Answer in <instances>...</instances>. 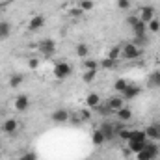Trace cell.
Wrapping results in <instances>:
<instances>
[{
    "mask_svg": "<svg viewBox=\"0 0 160 160\" xmlns=\"http://www.w3.org/2000/svg\"><path fill=\"white\" fill-rule=\"evenodd\" d=\"M142 54H143V48L136 47L134 43H125V45H121V60H125V62H134V60H138Z\"/></svg>",
    "mask_w": 160,
    "mask_h": 160,
    "instance_id": "obj_1",
    "label": "cell"
},
{
    "mask_svg": "<svg viewBox=\"0 0 160 160\" xmlns=\"http://www.w3.org/2000/svg\"><path fill=\"white\" fill-rule=\"evenodd\" d=\"M71 73H73V67L67 62H56L54 67H52V75H54V78H58V80L69 78Z\"/></svg>",
    "mask_w": 160,
    "mask_h": 160,
    "instance_id": "obj_2",
    "label": "cell"
},
{
    "mask_svg": "<svg viewBox=\"0 0 160 160\" xmlns=\"http://www.w3.org/2000/svg\"><path fill=\"white\" fill-rule=\"evenodd\" d=\"M99 128L102 130V134H104L106 142H110V140H116V138H118V132H116V121L104 119L102 123H101V127H99Z\"/></svg>",
    "mask_w": 160,
    "mask_h": 160,
    "instance_id": "obj_3",
    "label": "cell"
},
{
    "mask_svg": "<svg viewBox=\"0 0 160 160\" xmlns=\"http://www.w3.org/2000/svg\"><path fill=\"white\" fill-rule=\"evenodd\" d=\"M136 17L142 21V22H149V21H153L155 17H157V11H155V8L153 6H140V9H138V13H136Z\"/></svg>",
    "mask_w": 160,
    "mask_h": 160,
    "instance_id": "obj_4",
    "label": "cell"
},
{
    "mask_svg": "<svg viewBox=\"0 0 160 160\" xmlns=\"http://www.w3.org/2000/svg\"><path fill=\"white\" fill-rule=\"evenodd\" d=\"M36 47H38V50H39L41 54H43V56H47V58H48V56H52V54H54V50H56V43H54L52 39H48V38H47V39L38 41V45H36Z\"/></svg>",
    "mask_w": 160,
    "mask_h": 160,
    "instance_id": "obj_5",
    "label": "cell"
},
{
    "mask_svg": "<svg viewBox=\"0 0 160 160\" xmlns=\"http://www.w3.org/2000/svg\"><path fill=\"white\" fill-rule=\"evenodd\" d=\"M50 119L54 121V123H58V125H63V123H69V119H71V112H69L67 108H56V110L52 112V116H50Z\"/></svg>",
    "mask_w": 160,
    "mask_h": 160,
    "instance_id": "obj_6",
    "label": "cell"
},
{
    "mask_svg": "<svg viewBox=\"0 0 160 160\" xmlns=\"http://www.w3.org/2000/svg\"><path fill=\"white\" fill-rule=\"evenodd\" d=\"M104 102H106V106H108V108H110L114 114H116L118 110H121V108L125 106V99H123L121 95H110V97H108Z\"/></svg>",
    "mask_w": 160,
    "mask_h": 160,
    "instance_id": "obj_7",
    "label": "cell"
},
{
    "mask_svg": "<svg viewBox=\"0 0 160 160\" xmlns=\"http://www.w3.org/2000/svg\"><path fill=\"white\" fill-rule=\"evenodd\" d=\"M143 130H145V134H147V140H149V142H158V140H160V123H158V121H155V123L147 125V128H143Z\"/></svg>",
    "mask_w": 160,
    "mask_h": 160,
    "instance_id": "obj_8",
    "label": "cell"
},
{
    "mask_svg": "<svg viewBox=\"0 0 160 160\" xmlns=\"http://www.w3.org/2000/svg\"><path fill=\"white\" fill-rule=\"evenodd\" d=\"M28 106H30V99H28V95L21 93V95L15 97V101H13V108H15L17 112H26Z\"/></svg>",
    "mask_w": 160,
    "mask_h": 160,
    "instance_id": "obj_9",
    "label": "cell"
},
{
    "mask_svg": "<svg viewBox=\"0 0 160 160\" xmlns=\"http://www.w3.org/2000/svg\"><path fill=\"white\" fill-rule=\"evenodd\" d=\"M140 93H142V88L130 82V84L127 86V89H125V91L121 93V97H123L125 101H132V99H136V97H138Z\"/></svg>",
    "mask_w": 160,
    "mask_h": 160,
    "instance_id": "obj_10",
    "label": "cell"
},
{
    "mask_svg": "<svg viewBox=\"0 0 160 160\" xmlns=\"http://www.w3.org/2000/svg\"><path fill=\"white\" fill-rule=\"evenodd\" d=\"M45 26V17L43 15H34V17H30V21H28V30L30 32H38Z\"/></svg>",
    "mask_w": 160,
    "mask_h": 160,
    "instance_id": "obj_11",
    "label": "cell"
},
{
    "mask_svg": "<svg viewBox=\"0 0 160 160\" xmlns=\"http://www.w3.org/2000/svg\"><path fill=\"white\" fill-rule=\"evenodd\" d=\"M11 22L6 19H0V41H6L11 38Z\"/></svg>",
    "mask_w": 160,
    "mask_h": 160,
    "instance_id": "obj_12",
    "label": "cell"
},
{
    "mask_svg": "<svg viewBox=\"0 0 160 160\" xmlns=\"http://www.w3.org/2000/svg\"><path fill=\"white\" fill-rule=\"evenodd\" d=\"M147 142H142V140H128L127 142V153H140L143 147H145Z\"/></svg>",
    "mask_w": 160,
    "mask_h": 160,
    "instance_id": "obj_13",
    "label": "cell"
},
{
    "mask_svg": "<svg viewBox=\"0 0 160 160\" xmlns=\"http://www.w3.org/2000/svg\"><path fill=\"white\" fill-rule=\"evenodd\" d=\"M19 125H21V123H19L17 119H6L4 123H2V127H0V128H2V132H4V134H13V132H17Z\"/></svg>",
    "mask_w": 160,
    "mask_h": 160,
    "instance_id": "obj_14",
    "label": "cell"
},
{
    "mask_svg": "<svg viewBox=\"0 0 160 160\" xmlns=\"http://www.w3.org/2000/svg\"><path fill=\"white\" fill-rule=\"evenodd\" d=\"M99 104H101V97H99V93H95V91L88 93V97H86V108L95 110Z\"/></svg>",
    "mask_w": 160,
    "mask_h": 160,
    "instance_id": "obj_15",
    "label": "cell"
},
{
    "mask_svg": "<svg viewBox=\"0 0 160 160\" xmlns=\"http://www.w3.org/2000/svg\"><path fill=\"white\" fill-rule=\"evenodd\" d=\"M116 118H118V121H121V123H127V121L132 119V110H130L128 106H123L121 110L116 112Z\"/></svg>",
    "mask_w": 160,
    "mask_h": 160,
    "instance_id": "obj_16",
    "label": "cell"
},
{
    "mask_svg": "<svg viewBox=\"0 0 160 160\" xmlns=\"http://www.w3.org/2000/svg\"><path fill=\"white\" fill-rule=\"evenodd\" d=\"M65 9V13L69 15V17H73V19H78V17H82V9H80L78 4H67V8H63Z\"/></svg>",
    "mask_w": 160,
    "mask_h": 160,
    "instance_id": "obj_17",
    "label": "cell"
},
{
    "mask_svg": "<svg viewBox=\"0 0 160 160\" xmlns=\"http://www.w3.org/2000/svg\"><path fill=\"white\" fill-rule=\"evenodd\" d=\"M91 142H93V145H102V143L106 142V138H104V134H102L101 128H93V132H91Z\"/></svg>",
    "mask_w": 160,
    "mask_h": 160,
    "instance_id": "obj_18",
    "label": "cell"
},
{
    "mask_svg": "<svg viewBox=\"0 0 160 160\" xmlns=\"http://www.w3.org/2000/svg\"><path fill=\"white\" fill-rule=\"evenodd\" d=\"M106 58H110V60H121V45H114V47H110L108 48V52H106Z\"/></svg>",
    "mask_w": 160,
    "mask_h": 160,
    "instance_id": "obj_19",
    "label": "cell"
},
{
    "mask_svg": "<svg viewBox=\"0 0 160 160\" xmlns=\"http://www.w3.org/2000/svg\"><path fill=\"white\" fill-rule=\"evenodd\" d=\"M93 112H95V114H99V116H102V118H110V116L114 114V112H112V110L106 106V102H101V104H99V106H97Z\"/></svg>",
    "mask_w": 160,
    "mask_h": 160,
    "instance_id": "obj_20",
    "label": "cell"
},
{
    "mask_svg": "<svg viewBox=\"0 0 160 160\" xmlns=\"http://www.w3.org/2000/svg\"><path fill=\"white\" fill-rule=\"evenodd\" d=\"M149 88H160V71H153L147 78Z\"/></svg>",
    "mask_w": 160,
    "mask_h": 160,
    "instance_id": "obj_21",
    "label": "cell"
},
{
    "mask_svg": "<svg viewBox=\"0 0 160 160\" xmlns=\"http://www.w3.org/2000/svg\"><path fill=\"white\" fill-rule=\"evenodd\" d=\"M132 32H134V36H145V34H147V24L142 22V21H138V22L132 26Z\"/></svg>",
    "mask_w": 160,
    "mask_h": 160,
    "instance_id": "obj_22",
    "label": "cell"
},
{
    "mask_svg": "<svg viewBox=\"0 0 160 160\" xmlns=\"http://www.w3.org/2000/svg\"><path fill=\"white\" fill-rule=\"evenodd\" d=\"M99 67H102V69H106V71H110V69H116V67H118V60L104 58V60H101V62H99Z\"/></svg>",
    "mask_w": 160,
    "mask_h": 160,
    "instance_id": "obj_23",
    "label": "cell"
},
{
    "mask_svg": "<svg viewBox=\"0 0 160 160\" xmlns=\"http://www.w3.org/2000/svg\"><path fill=\"white\" fill-rule=\"evenodd\" d=\"M160 32V19H153L147 22V34H158Z\"/></svg>",
    "mask_w": 160,
    "mask_h": 160,
    "instance_id": "obj_24",
    "label": "cell"
},
{
    "mask_svg": "<svg viewBox=\"0 0 160 160\" xmlns=\"http://www.w3.org/2000/svg\"><path fill=\"white\" fill-rule=\"evenodd\" d=\"M128 84H130V82H128L127 78H118L116 82H114V89H116V91L121 95V93L127 89V86H128Z\"/></svg>",
    "mask_w": 160,
    "mask_h": 160,
    "instance_id": "obj_25",
    "label": "cell"
},
{
    "mask_svg": "<svg viewBox=\"0 0 160 160\" xmlns=\"http://www.w3.org/2000/svg\"><path fill=\"white\" fill-rule=\"evenodd\" d=\"M22 80H24V77H22L21 73L11 75V77H9V88H19V86L22 84Z\"/></svg>",
    "mask_w": 160,
    "mask_h": 160,
    "instance_id": "obj_26",
    "label": "cell"
},
{
    "mask_svg": "<svg viewBox=\"0 0 160 160\" xmlns=\"http://www.w3.org/2000/svg\"><path fill=\"white\" fill-rule=\"evenodd\" d=\"M82 67H84V71H99V62H95V60H84Z\"/></svg>",
    "mask_w": 160,
    "mask_h": 160,
    "instance_id": "obj_27",
    "label": "cell"
},
{
    "mask_svg": "<svg viewBox=\"0 0 160 160\" xmlns=\"http://www.w3.org/2000/svg\"><path fill=\"white\" fill-rule=\"evenodd\" d=\"M130 134H132V128H127V127H121L119 130H118V138L123 140V142H128Z\"/></svg>",
    "mask_w": 160,
    "mask_h": 160,
    "instance_id": "obj_28",
    "label": "cell"
},
{
    "mask_svg": "<svg viewBox=\"0 0 160 160\" xmlns=\"http://www.w3.org/2000/svg\"><path fill=\"white\" fill-rule=\"evenodd\" d=\"M130 43H134L136 47H140V48H143L147 43H149V38H147V34L145 36H134V39L130 41Z\"/></svg>",
    "mask_w": 160,
    "mask_h": 160,
    "instance_id": "obj_29",
    "label": "cell"
},
{
    "mask_svg": "<svg viewBox=\"0 0 160 160\" xmlns=\"http://www.w3.org/2000/svg\"><path fill=\"white\" fill-rule=\"evenodd\" d=\"M88 54H89V47H88L86 43H78V45H77V56H78V58H86Z\"/></svg>",
    "mask_w": 160,
    "mask_h": 160,
    "instance_id": "obj_30",
    "label": "cell"
},
{
    "mask_svg": "<svg viewBox=\"0 0 160 160\" xmlns=\"http://www.w3.org/2000/svg\"><path fill=\"white\" fill-rule=\"evenodd\" d=\"M134 157H136V160H155V157H153V155H151V153H149L145 147H143L140 153H136Z\"/></svg>",
    "mask_w": 160,
    "mask_h": 160,
    "instance_id": "obj_31",
    "label": "cell"
},
{
    "mask_svg": "<svg viewBox=\"0 0 160 160\" xmlns=\"http://www.w3.org/2000/svg\"><path fill=\"white\" fill-rule=\"evenodd\" d=\"M78 6H80L82 11H91V9L95 8V2H93V0H80Z\"/></svg>",
    "mask_w": 160,
    "mask_h": 160,
    "instance_id": "obj_32",
    "label": "cell"
},
{
    "mask_svg": "<svg viewBox=\"0 0 160 160\" xmlns=\"http://www.w3.org/2000/svg\"><path fill=\"white\" fill-rule=\"evenodd\" d=\"M95 77H97V71H84V82L86 84H89V82H93L95 80Z\"/></svg>",
    "mask_w": 160,
    "mask_h": 160,
    "instance_id": "obj_33",
    "label": "cell"
},
{
    "mask_svg": "<svg viewBox=\"0 0 160 160\" xmlns=\"http://www.w3.org/2000/svg\"><path fill=\"white\" fill-rule=\"evenodd\" d=\"M78 116H80L82 121L91 119V110H89V108H82V110H78Z\"/></svg>",
    "mask_w": 160,
    "mask_h": 160,
    "instance_id": "obj_34",
    "label": "cell"
},
{
    "mask_svg": "<svg viewBox=\"0 0 160 160\" xmlns=\"http://www.w3.org/2000/svg\"><path fill=\"white\" fill-rule=\"evenodd\" d=\"M116 6L119 8L121 11H125V9H128V8H130V0H118V2H116Z\"/></svg>",
    "mask_w": 160,
    "mask_h": 160,
    "instance_id": "obj_35",
    "label": "cell"
},
{
    "mask_svg": "<svg viewBox=\"0 0 160 160\" xmlns=\"http://www.w3.org/2000/svg\"><path fill=\"white\" fill-rule=\"evenodd\" d=\"M138 21H140V19H138L136 15H128V17L125 19V22H127V26H130V28H132V26H134V24H136Z\"/></svg>",
    "mask_w": 160,
    "mask_h": 160,
    "instance_id": "obj_36",
    "label": "cell"
},
{
    "mask_svg": "<svg viewBox=\"0 0 160 160\" xmlns=\"http://www.w3.org/2000/svg\"><path fill=\"white\" fill-rule=\"evenodd\" d=\"M19 160H38V157H36L34 153H24V155H22Z\"/></svg>",
    "mask_w": 160,
    "mask_h": 160,
    "instance_id": "obj_37",
    "label": "cell"
},
{
    "mask_svg": "<svg viewBox=\"0 0 160 160\" xmlns=\"http://www.w3.org/2000/svg\"><path fill=\"white\" fill-rule=\"evenodd\" d=\"M38 65H39V60H38V58H32V60L28 62V67H32V69H36Z\"/></svg>",
    "mask_w": 160,
    "mask_h": 160,
    "instance_id": "obj_38",
    "label": "cell"
},
{
    "mask_svg": "<svg viewBox=\"0 0 160 160\" xmlns=\"http://www.w3.org/2000/svg\"><path fill=\"white\" fill-rule=\"evenodd\" d=\"M9 0H0V6H4V4H8Z\"/></svg>",
    "mask_w": 160,
    "mask_h": 160,
    "instance_id": "obj_39",
    "label": "cell"
},
{
    "mask_svg": "<svg viewBox=\"0 0 160 160\" xmlns=\"http://www.w3.org/2000/svg\"><path fill=\"white\" fill-rule=\"evenodd\" d=\"M157 160H160V155H158V157H157Z\"/></svg>",
    "mask_w": 160,
    "mask_h": 160,
    "instance_id": "obj_40",
    "label": "cell"
},
{
    "mask_svg": "<svg viewBox=\"0 0 160 160\" xmlns=\"http://www.w3.org/2000/svg\"><path fill=\"white\" fill-rule=\"evenodd\" d=\"M0 157H2V151H0Z\"/></svg>",
    "mask_w": 160,
    "mask_h": 160,
    "instance_id": "obj_41",
    "label": "cell"
}]
</instances>
